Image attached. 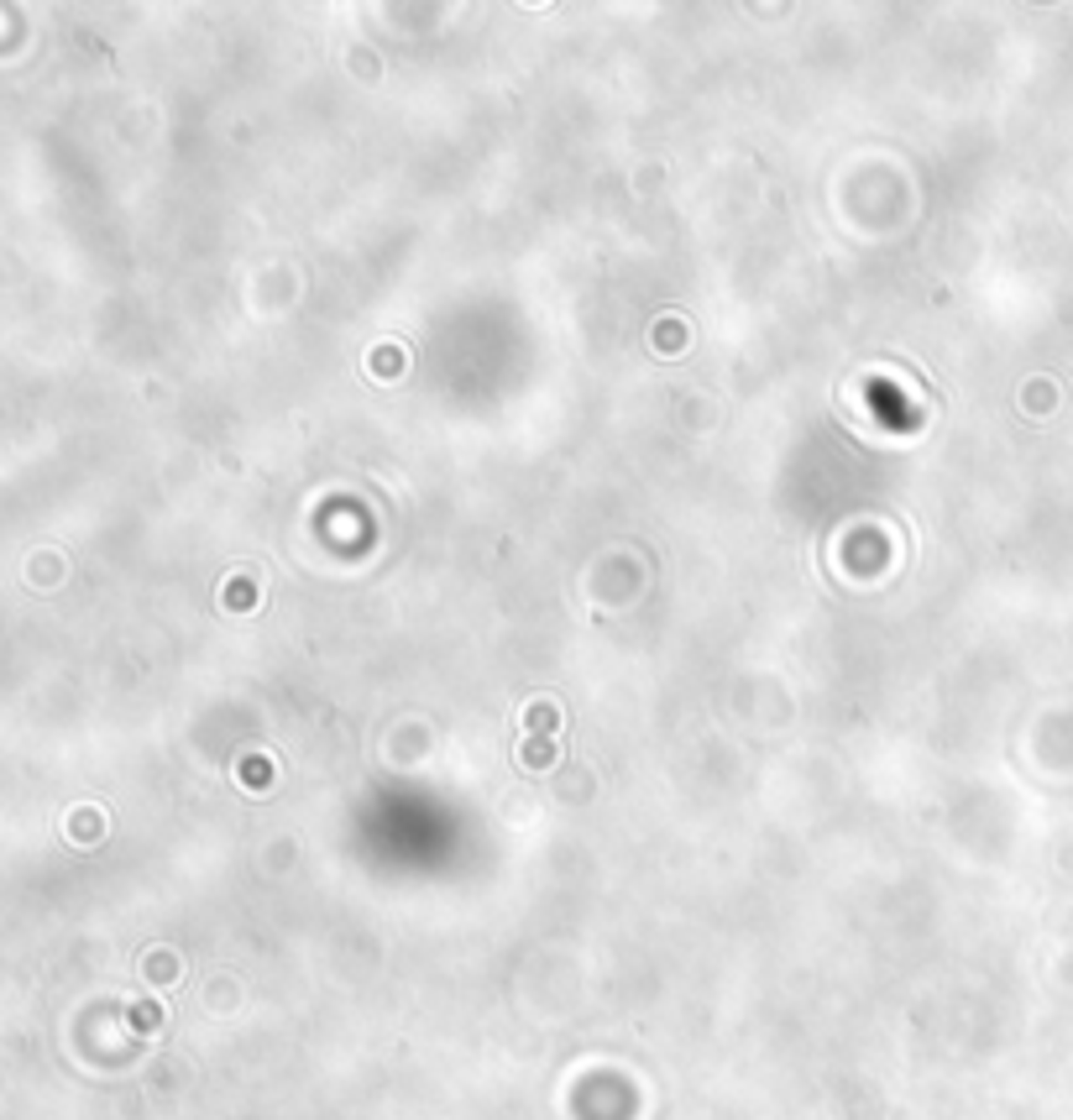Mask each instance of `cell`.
I'll use <instances>...</instances> for the list:
<instances>
[{
  "label": "cell",
  "mask_w": 1073,
  "mask_h": 1120,
  "mask_svg": "<svg viewBox=\"0 0 1073 1120\" xmlns=\"http://www.w3.org/2000/svg\"><path fill=\"white\" fill-rule=\"evenodd\" d=\"M550 723H555L550 707H529V728H550Z\"/></svg>",
  "instance_id": "cell-1"
}]
</instances>
